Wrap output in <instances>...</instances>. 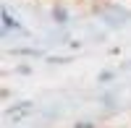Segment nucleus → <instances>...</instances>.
<instances>
[{
    "mask_svg": "<svg viewBox=\"0 0 131 128\" xmlns=\"http://www.w3.org/2000/svg\"><path fill=\"white\" fill-rule=\"evenodd\" d=\"M94 10H97V18H100L105 24V29H110V31L123 29L131 21V10H126L123 5H115V3H105V0H100Z\"/></svg>",
    "mask_w": 131,
    "mask_h": 128,
    "instance_id": "obj_1",
    "label": "nucleus"
},
{
    "mask_svg": "<svg viewBox=\"0 0 131 128\" xmlns=\"http://www.w3.org/2000/svg\"><path fill=\"white\" fill-rule=\"evenodd\" d=\"M13 34H18V37H31L29 29L24 26V21L13 13V8H10L8 3H3V8H0V39H10Z\"/></svg>",
    "mask_w": 131,
    "mask_h": 128,
    "instance_id": "obj_2",
    "label": "nucleus"
},
{
    "mask_svg": "<svg viewBox=\"0 0 131 128\" xmlns=\"http://www.w3.org/2000/svg\"><path fill=\"white\" fill-rule=\"evenodd\" d=\"M50 18H52V24H55L58 29H68L71 26V8L66 5V3H52V8H50Z\"/></svg>",
    "mask_w": 131,
    "mask_h": 128,
    "instance_id": "obj_3",
    "label": "nucleus"
},
{
    "mask_svg": "<svg viewBox=\"0 0 131 128\" xmlns=\"http://www.w3.org/2000/svg\"><path fill=\"white\" fill-rule=\"evenodd\" d=\"M8 55H16V58H45V50H39V47H10Z\"/></svg>",
    "mask_w": 131,
    "mask_h": 128,
    "instance_id": "obj_4",
    "label": "nucleus"
},
{
    "mask_svg": "<svg viewBox=\"0 0 131 128\" xmlns=\"http://www.w3.org/2000/svg\"><path fill=\"white\" fill-rule=\"evenodd\" d=\"M97 102H100L105 110H118V94H115V92H110V89L102 92L100 97H97Z\"/></svg>",
    "mask_w": 131,
    "mask_h": 128,
    "instance_id": "obj_5",
    "label": "nucleus"
},
{
    "mask_svg": "<svg viewBox=\"0 0 131 128\" xmlns=\"http://www.w3.org/2000/svg\"><path fill=\"white\" fill-rule=\"evenodd\" d=\"M118 79V71H113V68H102L100 73H97V84H100V86H110V84Z\"/></svg>",
    "mask_w": 131,
    "mask_h": 128,
    "instance_id": "obj_6",
    "label": "nucleus"
},
{
    "mask_svg": "<svg viewBox=\"0 0 131 128\" xmlns=\"http://www.w3.org/2000/svg\"><path fill=\"white\" fill-rule=\"evenodd\" d=\"M71 60H73V55H47L45 58L47 66H68Z\"/></svg>",
    "mask_w": 131,
    "mask_h": 128,
    "instance_id": "obj_7",
    "label": "nucleus"
},
{
    "mask_svg": "<svg viewBox=\"0 0 131 128\" xmlns=\"http://www.w3.org/2000/svg\"><path fill=\"white\" fill-rule=\"evenodd\" d=\"M13 71L18 73V76H31V66H26V63H18Z\"/></svg>",
    "mask_w": 131,
    "mask_h": 128,
    "instance_id": "obj_8",
    "label": "nucleus"
},
{
    "mask_svg": "<svg viewBox=\"0 0 131 128\" xmlns=\"http://www.w3.org/2000/svg\"><path fill=\"white\" fill-rule=\"evenodd\" d=\"M73 128H97V123L89 120V118H86V120L81 118V120H76V123H73Z\"/></svg>",
    "mask_w": 131,
    "mask_h": 128,
    "instance_id": "obj_9",
    "label": "nucleus"
},
{
    "mask_svg": "<svg viewBox=\"0 0 131 128\" xmlns=\"http://www.w3.org/2000/svg\"><path fill=\"white\" fill-rule=\"evenodd\" d=\"M123 68H128V71H131V60H128V63H123Z\"/></svg>",
    "mask_w": 131,
    "mask_h": 128,
    "instance_id": "obj_10",
    "label": "nucleus"
}]
</instances>
